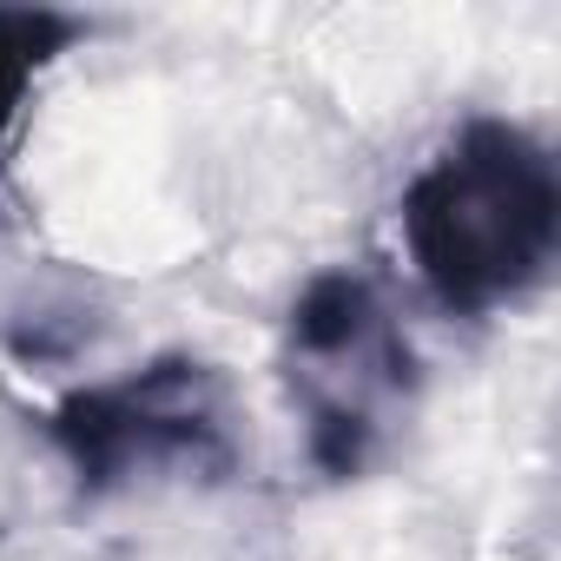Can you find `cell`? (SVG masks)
<instances>
[{
    "instance_id": "obj_4",
    "label": "cell",
    "mask_w": 561,
    "mask_h": 561,
    "mask_svg": "<svg viewBox=\"0 0 561 561\" xmlns=\"http://www.w3.org/2000/svg\"><path fill=\"white\" fill-rule=\"evenodd\" d=\"M67 21L60 14H34V8H0V139L14 133L21 100L34 87V73L67 47Z\"/></svg>"
},
{
    "instance_id": "obj_3",
    "label": "cell",
    "mask_w": 561,
    "mask_h": 561,
    "mask_svg": "<svg viewBox=\"0 0 561 561\" xmlns=\"http://www.w3.org/2000/svg\"><path fill=\"white\" fill-rule=\"evenodd\" d=\"M370 318H377V305H370V285L357 271H324V277H311L305 285V298H298V311H291V331H298V344L305 351H351L364 331H370Z\"/></svg>"
},
{
    "instance_id": "obj_1",
    "label": "cell",
    "mask_w": 561,
    "mask_h": 561,
    "mask_svg": "<svg viewBox=\"0 0 561 561\" xmlns=\"http://www.w3.org/2000/svg\"><path fill=\"white\" fill-rule=\"evenodd\" d=\"M403 238L430 291L489 311L541 277L554 251V165L502 119H476L403 198Z\"/></svg>"
},
{
    "instance_id": "obj_2",
    "label": "cell",
    "mask_w": 561,
    "mask_h": 561,
    "mask_svg": "<svg viewBox=\"0 0 561 561\" xmlns=\"http://www.w3.org/2000/svg\"><path fill=\"white\" fill-rule=\"evenodd\" d=\"M60 443L67 456L80 462V476L106 482L146 456H172V449H192L211 416H205V377L198 364H165V370H146L139 383L126 390H93V397H73L60 410Z\"/></svg>"
}]
</instances>
